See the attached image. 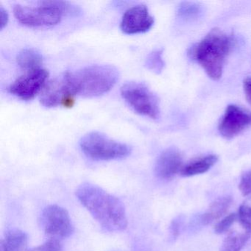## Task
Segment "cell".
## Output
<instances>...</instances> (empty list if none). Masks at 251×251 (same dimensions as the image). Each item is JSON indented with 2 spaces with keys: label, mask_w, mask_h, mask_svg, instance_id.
I'll list each match as a JSON object with an SVG mask.
<instances>
[{
  "label": "cell",
  "mask_w": 251,
  "mask_h": 251,
  "mask_svg": "<svg viewBox=\"0 0 251 251\" xmlns=\"http://www.w3.org/2000/svg\"><path fill=\"white\" fill-rule=\"evenodd\" d=\"M2 240L8 251H24L27 248V235L20 229H10Z\"/></svg>",
  "instance_id": "9a60e30c"
},
{
  "label": "cell",
  "mask_w": 251,
  "mask_h": 251,
  "mask_svg": "<svg viewBox=\"0 0 251 251\" xmlns=\"http://www.w3.org/2000/svg\"><path fill=\"white\" fill-rule=\"evenodd\" d=\"M122 96L138 114L156 120L159 117L158 99L149 88L139 82H128L121 88Z\"/></svg>",
  "instance_id": "5b68a950"
},
{
  "label": "cell",
  "mask_w": 251,
  "mask_h": 251,
  "mask_svg": "<svg viewBox=\"0 0 251 251\" xmlns=\"http://www.w3.org/2000/svg\"><path fill=\"white\" fill-rule=\"evenodd\" d=\"M17 63L22 68L34 70L39 69L42 63V56L36 50L25 49L17 55Z\"/></svg>",
  "instance_id": "2e32d148"
},
{
  "label": "cell",
  "mask_w": 251,
  "mask_h": 251,
  "mask_svg": "<svg viewBox=\"0 0 251 251\" xmlns=\"http://www.w3.org/2000/svg\"><path fill=\"white\" fill-rule=\"evenodd\" d=\"M233 46L231 36L214 28L189 52V57L200 64L212 80L221 78L226 58Z\"/></svg>",
  "instance_id": "7a4b0ae2"
},
{
  "label": "cell",
  "mask_w": 251,
  "mask_h": 251,
  "mask_svg": "<svg viewBox=\"0 0 251 251\" xmlns=\"http://www.w3.org/2000/svg\"><path fill=\"white\" fill-rule=\"evenodd\" d=\"M49 73L44 69L30 70V73L22 76L10 86L9 92L23 100L33 99L45 87Z\"/></svg>",
  "instance_id": "9c48e42d"
},
{
  "label": "cell",
  "mask_w": 251,
  "mask_h": 251,
  "mask_svg": "<svg viewBox=\"0 0 251 251\" xmlns=\"http://www.w3.org/2000/svg\"><path fill=\"white\" fill-rule=\"evenodd\" d=\"M239 189L243 196H248L251 194V169L245 171L241 177Z\"/></svg>",
  "instance_id": "603a6c76"
},
{
  "label": "cell",
  "mask_w": 251,
  "mask_h": 251,
  "mask_svg": "<svg viewBox=\"0 0 251 251\" xmlns=\"http://www.w3.org/2000/svg\"><path fill=\"white\" fill-rule=\"evenodd\" d=\"M40 223L45 233L55 239L69 237L74 231L68 211L59 205H50L44 208Z\"/></svg>",
  "instance_id": "52a82bcc"
},
{
  "label": "cell",
  "mask_w": 251,
  "mask_h": 251,
  "mask_svg": "<svg viewBox=\"0 0 251 251\" xmlns=\"http://www.w3.org/2000/svg\"><path fill=\"white\" fill-rule=\"evenodd\" d=\"M238 219L247 232L251 233V197L245 200L238 211Z\"/></svg>",
  "instance_id": "d6986e66"
},
{
  "label": "cell",
  "mask_w": 251,
  "mask_h": 251,
  "mask_svg": "<svg viewBox=\"0 0 251 251\" xmlns=\"http://www.w3.org/2000/svg\"><path fill=\"white\" fill-rule=\"evenodd\" d=\"M243 89L245 98L251 105V77H246L243 81Z\"/></svg>",
  "instance_id": "d4e9b609"
},
{
  "label": "cell",
  "mask_w": 251,
  "mask_h": 251,
  "mask_svg": "<svg viewBox=\"0 0 251 251\" xmlns=\"http://www.w3.org/2000/svg\"><path fill=\"white\" fill-rule=\"evenodd\" d=\"M8 22V14L6 10L0 6V28L3 29Z\"/></svg>",
  "instance_id": "484cf974"
},
{
  "label": "cell",
  "mask_w": 251,
  "mask_h": 251,
  "mask_svg": "<svg viewBox=\"0 0 251 251\" xmlns=\"http://www.w3.org/2000/svg\"><path fill=\"white\" fill-rule=\"evenodd\" d=\"M251 237L248 232H233L230 233L223 242L220 251H241Z\"/></svg>",
  "instance_id": "e0dca14e"
},
{
  "label": "cell",
  "mask_w": 251,
  "mask_h": 251,
  "mask_svg": "<svg viewBox=\"0 0 251 251\" xmlns=\"http://www.w3.org/2000/svg\"><path fill=\"white\" fill-rule=\"evenodd\" d=\"M80 145L85 155L96 161L120 159L131 152L128 145L112 140L99 132H92L83 136Z\"/></svg>",
  "instance_id": "277c9868"
},
{
  "label": "cell",
  "mask_w": 251,
  "mask_h": 251,
  "mask_svg": "<svg viewBox=\"0 0 251 251\" xmlns=\"http://www.w3.org/2000/svg\"><path fill=\"white\" fill-rule=\"evenodd\" d=\"M0 251H8L2 240H1V242H0Z\"/></svg>",
  "instance_id": "4316f807"
},
{
  "label": "cell",
  "mask_w": 251,
  "mask_h": 251,
  "mask_svg": "<svg viewBox=\"0 0 251 251\" xmlns=\"http://www.w3.org/2000/svg\"><path fill=\"white\" fill-rule=\"evenodd\" d=\"M237 219V214H234V213L228 214L216 224V226H214V232L217 234H222V233H225L233 226V223Z\"/></svg>",
  "instance_id": "44dd1931"
},
{
  "label": "cell",
  "mask_w": 251,
  "mask_h": 251,
  "mask_svg": "<svg viewBox=\"0 0 251 251\" xmlns=\"http://www.w3.org/2000/svg\"><path fill=\"white\" fill-rule=\"evenodd\" d=\"M61 244L58 239L50 238L39 246L30 248L28 251H61Z\"/></svg>",
  "instance_id": "7402d4cb"
},
{
  "label": "cell",
  "mask_w": 251,
  "mask_h": 251,
  "mask_svg": "<svg viewBox=\"0 0 251 251\" xmlns=\"http://www.w3.org/2000/svg\"><path fill=\"white\" fill-rule=\"evenodd\" d=\"M232 202L233 199L229 195L217 198L210 205L206 212L201 215L200 219L201 224L207 226L221 218L228 211Z\"/></svg>",
  "instance_id": "4fadbf2b"
},
{
  "label": "cell",
  "mask_w": 251,
  "mask_h": 251,
  "mask_svg": "<svg viewBox=\"0 0 251 251\" xmlns=\"http://www.w3.org/2000/svg\"><path fill=\"white\" fill-rule=\"evenodd\" d=\"M154 19L145 5H139L129 8L122 19L120 28L126 34L146 33L152 28Z\"/></svg>",
  "instance_id": "30bf717a"
},
{
  "label": "cell",
  "mask_w": 251,
  "mask_h": 251,
  "mask_svg": "<svg viewBox=\"0 0 251 251\" xmlns=\"http://www.w3.org/2000/svg\"><path fill=\"white\" fill-rule=\"evenodd\" d=\"M183 168V157L178 150L169 148L158 157L155 164L156 176L163 180H170L180 173Z\"/></svg>",
  "instance_id": "7c38bea8"
},
{
  "label": "cell",
  "mask_w": 251,
  "mask_h": 251,
  "mask_svg": "<svg viewBox=\"0 0 251 251\" xmlns=\"http://www.w3.org/2000/svg\"><path fill=\"white\" fill-rule=\"evenodd\" d=\"M76 196L105 230L121 231L127 227L126 208L117 197L91 183L80 185Z\"/></svg>",
  "instance_id": "6da1fadb"
},
{
  "label": "cell",
  "mask_w": 251,
  "mask_h": 251,
  "mask_svg": "<svg viewBox=\"0 0 251 251\" xmlns=\"http://www.w3.org/2000/svg\"><path fill=\"white\" fill-rule=\"evenodd\" d=\"M251 126V112L236 105H229L219 123L220 134L231 139Z\"/></svg>",
  "instance_id": "ba28073f"
},
{
  "label": "cell",
  "mask_w": 251,
  "mask_h": 251,
  "mask_svg": "<svg viewBox=\"0 0 251 251\" xmlns=\"http://www.w3.org/2000/svg\"><path fill=\"white\" fill-rule=\"evenodd\" d=\"M182 226H183V218L181 217H177L172 222L170 226V234L173 239H176L179 236Z\"/></svg>",
  "instance_id": "cb8c5ba5"
},
{
  "label": "cell",
  "mask_w": 251,
  "mask_h": 251,
  "mask_svg": "<svg viewBox=\"0 0 251 251\" xmlns=\"http://www.w3.org/2000/svg\"><path fill=\"white\" fill-rule=\"evenodd\" d=\"M162 55L163 51L161 50H157L150 53L145 61L147 68L156 74H160L164 67Z\"/></svg>",
  "instance_id": "ffe728a7"
},
{
  "label": "cell",
  "mask_w": 251,
  "mask_h": 251,
  "mask_svg": "<svg viewBox=\"0 0 251 251\" xmlns=\"http://www.w3.org/2000/svg\"><path fill=\"white\" fill-rule=\"evenodd\" d=\"M202 13V6L195 2H183L179 5L178 10H177V14L179 17L189 20L199 18Z\"/></svg>",
  "instance_id": "ac0fdd59"
},
{
  "label": "cell",
  "mask_w": 251,
  "mask_h": 251,
  "mask_svg": "<svg viewBox=\"0 0 251 251\" xmlns=\"http://www.w3.org/2000/svg\"><path fill=\"white\" fill-rule=\"evenodd\" d=\"M40 100L42 105L48 108L58 105L71 107L74 103V96L70 93L62 75L45 85Z\"/></svg>",
  "instance_id": "8fae6325"
},
{
  "label": "cell",
  "mask_w": 251,
  "mask_h": 251,
  "mask_svg": "<svg viewBox=\"0 0 251 251\" xmlns=\"http://www.w3.org/2000/svg\"><path fill=\"white\" fill-rule=\"evenodd\" d=\"M14 15L22 24L29 27H50L58 25L64 15L55 1L41 2L39 7L16 5Z\"/></svg>",
  "instance_id": "8992f818"
},
{
  "label": "cell",
  "mask_w": 251,
  "mask_h": 251,
  "mask_svg": "<svg viewBox=\"0 0 251 251\" xmlns=\"http://www.w3.org/2000/svg\"><path fill=\"white\" fill-rule=\"evenodd\" d=\"M218 161L215 155H208L197 158L183 166L180 174L184 177H192L208 172Z\"/></svg>",
  "instance_id": "5bb4252c"
},
{
  "label": "cell",
  "mask_w": 251,
  "mask_h": 251,
  "mask_svg": "<svg viewBox=\"0 0 251 251\" xmlns=\"http://www.w3.org/2000/svg\"><path fill=\"white\" fill-rule=\"evenodd\" d=\"M63 76L73 96L95 98L107 93L115 86L119 72L111 65H92L68 72Z\"/></svg>",
  "instance_id": "3957f363"
}]
</instances>
